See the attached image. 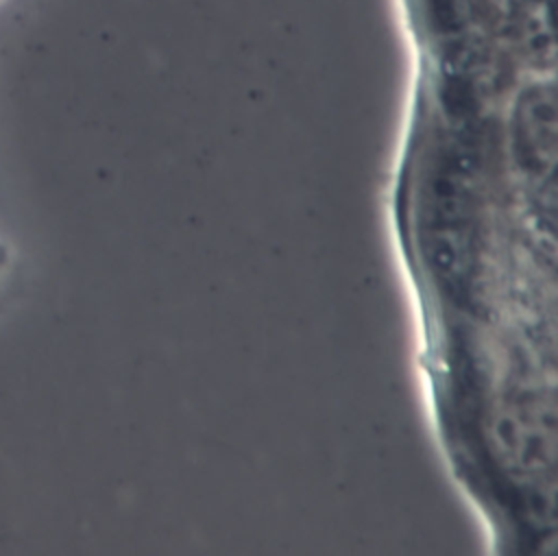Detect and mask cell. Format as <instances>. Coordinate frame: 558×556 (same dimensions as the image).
<instances>
[]
</instances>
